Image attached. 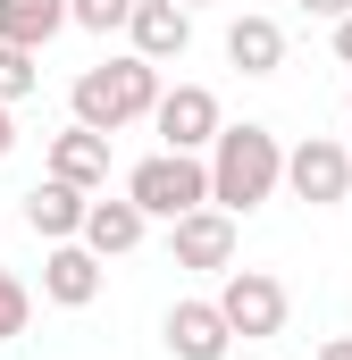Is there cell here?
I'll list each match as a JSON object with an SVG mask.
<instances>
[{
    "label": "cell",
    "mask_w": 352,
    "mask_h": 360,
    "mask_svg": "<svg viewBox=\"0 0 352 360\" xmlns=\"http://www.w3.org/2000/svg\"><path fill=\"white\" fill-rule=\"evenodd\" d=\"M8 151H17V126H8V109H0V160H8Z\"/></svg>",
    "instance_id": "cell-22"
},
{
    "label": "cell",
    "mask_w": 352,
    "mask_h": 360,
    "mask_svg": "<svg viewBox=\"0 0 352 360\" xmlns=\"http://www.w3.org/2000/svg\"><path fill=\"white\" fill-rule=\"evenodd\" d=\"M42 84V68H34V51H17V42H0V109H17L25 92Z\"/></svg>",
    "instance_id": "cell-16"
},
{
    "label": "cell",
    "mask_w": 352,
    "mask_h": 360,
    "mask_svg": "<svg viewBox=\"0 0 352 360\" xmlns=\"http://www.w3.org/2000/svg\"><path fill=\"white\" fill-rule=\"evenodd\" d=\"M101 269H109V260H92L84 243H51V252H42V302H59V310L101 302Z\"/></svg>",
    "instance_id": "cell-10"
},
{
    "label": "cell",
    "mask_w": 352,
    "mask_h": 360,
    "mask_svg": "<svg viewBox=\"0 0 352 360\" xmlns=\"http://www.w3.org/2000/svg\"><path fill=\"white\" fill-rule=\"evenodd\" d=\"M218 319L244 335V344H260V335H285V285L268 269H218Z\"/></svg>",
    "instance_id": "cell-4"
},
{
    "label": "cell",
    "mask_w": 352,
    "mask_h": 360,
    "mask_svg": "<svg viewBox=\"0 0 352 360\" xmlns=\"http://www.w3.org/2000/svg\"><path fill=\"white\" fill-rule=\"evenodd\" d=\"M126 8H134V0H68V25H84V34H126Z\"/></svg>",
    "instance_id": "cell-17"
},
{
    "label": "cell",
    "mask_w": 352,
    "mask_h": 360,
    "mask_svg": "<svg viewBox=\"0 0 352 360\" xmlns=\"http://www.w3.org/2000/svg\"><path fill=\"white\" fill-rule=\"evenodd\" d=\"M168 260L176 269H201V276H218V269H235V218L227 210H184V218H168Z\"/></svg>",
    "instance_id": "cell-7"
},
{
    "label": "cell",
    "mask_w": 352,
    "mask_h": 360,
    "mask_svg": "<svg viewBox=\"0 0 352 360\" xmlns=\"http://www.w3.org/2000/svg\"><path fill=\"white\" fill-rule=\"evenodd\" d=\"M176 8H201V0H176Z\"/></svg>",
    "instance_id": "cell-23"
},
{
    "label": "cell",
    "mask_w": 352,
    "mask_h": 360,
    "mask_svg": "<svg viewBox=\"0 0 352 360\" xmlns=\"http://www.w3.org/2000/svg\"><path fill=\"white\" fill-rule=\"evenodd\" d=\"M143 235H151V218H143L126 193H118V201H84V226H76V243H84L92 260H126Z\"/></svg>",
    "instance_id": "cell-9"
},
{
    "label": "cell",
    "mask_w": 352,
    "mask_h": 360,
    "mask_svg": "<svg viewBox=\"0 0 352 360\" xmlns=\"http://www.w3.org/2000/svg\"><path fill=\"white\" fill-rule=\"evenodd\" d=\"M201 168H210V210H227V218H244V210H260L277 176H285V143L268 134V126H218V143L201 151Z\"/></svg>",
    "instance_id": "cell-1"
},
{
    "label": "cell",
    "mask_w": 352,
    "mask_h": 360,
    "mask_svg": "<svg viewBox=\"0 0 352 360\" xmlns=\"http://www.w3.org/2000/svg\"><path fill=\"white\" fill-rule=\"evenodd\" d=\"M336 59H344V68H352V8H344V17H336Z\"/></svg>",
    "instance_id": "cell-20"
},
{
    "label": "cell",
    "mask_w": 352,
    "mask_h": 360,
    "mask_svg": "<svg viewBox=\"0 0 352 360\" xmlns=\"http://www.w3.org/2000/svg\"><path fill=\"white\" fill-rule=\"evenodd\" d=\"M84 201H92V193H76V184H59V176H42L34 193H25V226H34L42 243H76Z\"/></svg>",
    "instance_id": "cell-13"
},
{
    "label": "cell",
    "mask_w": 352,
    "mask_h": 360,
    "mask_svg": "<svg viewBox=\"0 0 352 360\" xmlns=\"http://www.w3.org/2000/svg\"><path fill=\"white\" fill-rule=\"evenodd\" d=\"M227 68L277 76V68H285V25H277V17H235V25H227Z\"/></svg>",
    "instance_id": "cell-14"
},
{
    "label": "cell",
    "mask_w": 352,
    "mask_h": 360,
    "mask_svg": "<svg viewBox=\"0 0 352 360\" xmlns=\"http://www.w3.org/2000/svg\"><path fill=\"white\" fill-rule=\"evenodd\" d=\"M151 126H160V151H193V160H201L227 117H218V92L210 84H176V92L151 101Z\"/></svg>",
    "instance_id": "cell-5"
},
{
    "label": "cell",
    "mask_w": 352,
    "mask_h": 360,
    "mask_svg": "<svg viewBox=\"0 0 352 360\" xmlns=\"http://www.w3.org/2000/svg\"><path fill=\"white\" fill-rule=\"evenodd\" d=\"M294 184V201H310V210H327V201H344L352 193V151L344 143H327V134H302L294 151H285V176Z\"/></svg>",
    "instance_id": "cell-6"
},
{
    "label": "cell",
    "mask_w": 352,
    "mask_h": 360,
    "mask_svg": "<svg viewBox=\"0 0 352 360\" xmlns=\"http://www.w3.org/2000/svg\"><path fill=\"white\" fill-rule=\"evenodd\" d=\"M76 126H92V134H118V126H134V117H151V101H160V68L151 59H101V68H84L76 76Z\"/></svg>",
    "instance_id": "cell-2"
},
{
    "label": "cell",
    "mask_w": 352,
    "mask_h": 360,
    "mask_svg": "<svg viewBox=\"0 0 352 360\" xmlns=\"http://www.w3.org/2000/svg\"><path fill=\"white\" fill-rule=\"evenodd\" d=\"M25 319H34V293L0 269V344H17V335H25Z\"/></svg>",
    "instance_id": "cell-18"
},
{
    "label": "cell",
    "mask_w": 352,
    "mask_h": 360,
    "mask_svg": "<svg viewBox=\"0 0 352 360\" xmlns=\"http://www.w3.org/2000/svg\"><path fill=\"white\" fill-rule=\"evenodd\" d=\"M126 42H134V59L168 68V59L193 51V8H176V0H134V8H126Z\"/></svg>",
    "instance_id": "cell-8"
},
{
    "label": "cell",
    "mask_w": 352,
    "mask_h": 360,
    "mask_svg": "<svg viewBox=\"0 0 352 360\" xmlns=\"http://www.w3.org/2000/svg\"><path fill=\"white\" fill-rule=\"evenodd\" d=\"M51 176L76 184V193H101V184H109V134H92V126L51 134Z\"/></svg>",
    "instance_id": "cell-12"
},
{
    "label": "cell",
    "mask_w": 352,
    "mask_h": 360,
    "mask_svg": "<svg viewBox=\"0 0 352 360\" xmlns=\"http://www.w3.org/2000/svg\"><path fill=\"white\" fill-rule=\"evenodd\" d=\"M168 352L176 360H227L235 352V327L218 319V302H176L168 310Z\"/></svg>",
    "instance_id": "cell-11"
},
{
    "label": "cell",
    "mask_w": 352,
    "mask_h": 360,
    "mask_svg": "<svg viewBox=\"0 0 352 360\" xmlns=\"http://www.w3.org/2000/svg\"><path fill=\"white\" fill-rule=\"evenodd\" d=\"M294 8H302V17H327V25H336V17H344L352 0H294Z\"/></svg>",
    "instance_id": "cell-19"
},
{
    "label": "cell",
    "mask_w": 352,
    "mask_h": 360,
    "mask_svg": "<svg viewBox=\"0 0 352 360\" xmlns=\"http://www.w3.org/2000/svg\"><path fill=\"white\" fill-rule=\"evenodd\" d=\"M319 360H352V335H327V344H319Z\"/></svg>",
    "instance_id": "cell-21"
},
{
    "label": "cell",
    "mask_w": 352,
    "mask_h": 360,
    "mask_svg": "<svg viewBox=\"0 0 352 360\" xmlns=\"http://www.w3.org/2000/svg\"><path fill=\"white\" fill-rule=\"evenodd\" d=\"M126 201H134L143 218H184V210L210 201V168H201L193 151H151V160L126 168Z\"/></svg>",
    "instance_id": "cell-3"
},
{
    "label": "cell",
    "mask_w": 352,
    "mask_h": 360,
    "mask_svg": "<svg viewBox=\"0 0 352 360\" xmlns=\"http://www.w3.org/2000/svg\"><path fill=\"white\" fill-rule=\"evenodd\" d=\"M344 101H352V92H344Z\"/></svg>",
    "instance_id": "cell-24"
},
{
    "label": "cell",
    "mask_w": 352,
    "mask_h": 360,
    "mask_svg": "<svg viewBox=\"0 0 352 360\" xmlns=\"http://www.w3.org/2000/svg\"><path fill=\"white\" fill-rule=\"evenodd\" d=\"M68 25V0H0V42H17V51H34L42 59V42Z\"/></svg>",
    "instance_id": "cell-15"
}]
</instances>
